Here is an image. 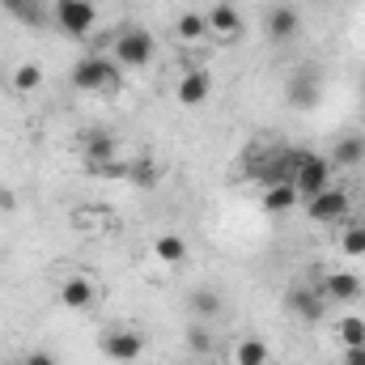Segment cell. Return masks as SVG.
<instances>
[{
	"label": "cell",
	"mask_w": 365,
	"mask_h": 365,
	"mask_svg": "<svg viewBox=\"0 0 365 365\" xmlns=\"http://www.w3.org/2000/svg\"><path fill=\"white\" fill-rule=\"evenodd\" d=\"M123 81V68L110 60V56H86L73 64V86L86 93H102V90H115Z\"/></svg>",
	"instance_id": "cell-1"
},
{
	"label": "cell",
	"mask_w": 365,
	"mask_h": 365,
	"mask_svg": "<svg viewBox=\"0 0 365 365\" xmlns=\"http://www.w3.org/2000/svg\"><path fill=\"white\" fill-rule=\"evenodd\" d=\"M110 47H115V64H119V68H149V60H153V51H158L153 34H149V30H140V26L119 30Z\"/></svg>",
	"instance_id": "cell-2"
},
{
	"label": "cell",
	"mask_w": 365,
	"mask_h": 365,
	"mask_svg": "<svg viewBox=\"0 0 365 365\" xmlns=\"http://www.w3.org/2000/svg\"><path fill=\"white\" fill-rule=\"evenodd\" d=\"M293 187L302 200H314L319 191L331 187V158H319V153H297L293 162Z\"/></svg>",
	"instance_id": "cell-3"
},
{
	"label": "cell",
	"mask_w": 365,
	"mask_h": 365,
	"mask_svg": "<svg viewBox=\"0 0 365 365\" xmlns=\"http://www.w3.org/2000/svg\"><path fill=\"white\" fill-rule=\"evenodd\" d=\"M51 17L68 38H86L93 30V21H98V9H93V0H56Z\"/></svg>",
	"instance_id": "cell-4"
},
{
	"label": "cell",
	"mask_w": 365,
	"mask_h": 365,
	"mask_svg": "<svg viewBox=\"0 0 365 365\" xmlns=\"http://www.w3.org/2000/svg\"><path fill=\"white\" fill-rule=\"evenodd\" d=\"M349 208H353V200H349V191L344 187H327V191H319L314 200H306V212H310V221H319V225H331V221H353L349 217Z\"/></svg>",
	"instance_id": "cell-5"
},
{
	"label": "cell",
	"mask_w": 365,
	"mask_h": 365,
	"mask_svg": "<svg viewBox=\"0 0 365 365\" xmlns=\"http://www.w3.org/2000/svg\"><path fill=\"white\" fill-rule=\"evenodd\" d=\"M284 306H289L302 323H319V319L327 314V297H323L314 284H293V289L284 293Z\"/></svg>",
	"instance_id": "cell-6"
},
{
	"label": "cell",
	"mask_w": 365,
	"mask_h": 365,
	"mask_svg": "<svg viewBox=\"0 0 365 365\" xmlns=\"http://www.w3.org/2000/svg\"><path fill=\"white\" fill-rule=\"evenodd\" d=\"M115 153H119L115 132H106V128H90V132H81V158L90 162L93 170L110 166V162H115Z\"/></svg>",
	"instance_id": "cell-7"
},
{
	"label": "cell",
	"mask_w": 365,
	"mask_h": 365,
	"mask_svg": "<svg viewBox=\"0 0 365 365\" xmlns=\"http://www.w3.org/2000/svg\"><path fill=\"white\" fill-rule=\"evenodd\" d=\"M204 21H208V34H212L217 43H234V38L242 34V13H238V4L217 0V4L204 13Z\"/></svg>",
	"instance_id": "cell-8"
},
{
	"label": "cell",
	"mask_w": 365,
	"mask_h": 365,
	"mask_svg": "<svg viewBox=\"0 0 365 365\" xmlns=\"http://www.w3.org/2000/svg\"><path fill=\"white\" fill-rule=\"evenodd\" d=\"M102 353L110 357V361H136L140 353H145V336L140 331H132V327H115L106 340H102Z\"/></svg>",
	"instance_id": "cell-9"
},
{
	"label": "cell",
	"mask_w": 365,
	"mask_h": 365,
	"mask_svg": "<svg viewBox=\"0 0 365 365\" xmlns=\"http://www.w3.org/2000/svg\"><path fill=\"white\" fill-rule=\"evenodd\" d=\"M302 34V13L293 4H276L268 9V38L272 43H293Z\"/></svg>",
	"instance_id": "cell-10"
},
{
	"label": "cell",
	"mask_w": 365,
	"mask_h": 365,
	"mask_svg": "<svg viewBox=\"0 0 365 365\" xmlns=\"http://www.w3.org/2000/svg\"><path fill=\"white\" fill-rule=\"evenodd\" d=\"M327 302H357L365 289H361V276L353 272H327L323 276V284H314Z\"/></svg>",
	"instance_id": "cell-11"
},
{
	"label": "cell",
	"mask_w": 365,
	"mask_h": 365,
	"mask_svg": "<svg viewBox=\"0 0 365 365\" xmlns=\"http://www.w3.org/2000/svg\"><path fill=\"white\" fill-rule=\"evenodd\" d=\"M179 102L182 106H204L208 102V93H212V77L204 73V68H187L179 77Z\"/></svg>",
	"instance_id": "cell-12"
},
{
	"label": "cell",
	"mask_w": 365,
	"mask_h": 365,
	"mask_svg": "<svg viewBox=\"0 0 365 365\" xmlns=\"http://www.w3.org/2000/svg\"><path fill=\"white\" fill-rule=\"evenodd\" d=\"M60 302H64L68 310H90L93 302H98V289H93L90 276H68V280L60 284Z\"/></svg>",
	"instance_id": "cell-13"
},
{
	"label": "cell",
	"mask_w": 365,
	"mask_h": 365,
	"mask_svg": "<svg viewBox=\"0 0 365 365\" xmlns=\"http://www.w3.org/2000/svg\"><path fill=\"white\" fill-rule=\"evenodd\" d=\"M284 102H289V106H297V110H310V106H319V81H314L310 73H297V77L289 81Z\"/></svg>",
	"instance_id": "cell-14"
},
{
	"label": "cell",
	"mask_w": 365,
	"mask_h": 365,
	"mask_svg": "<svg viewBox=\"0 0 365 365\" xmlns=\"http://www.w3.org/2000/svg\"><path fill=\"white\" fill-rule=\"evenodd\" d=\"M230 361H234V365H268V361H272V349H268V340L247 336V340H238V344H234Z\"/></svg>",
	"instance_id": "cell-15"
},
{
	"label": "cell",
	"mask_w": 365,
	"mask_h": 365,
	"mask_svg": "<svg viewBox=\"0 0 365 365\" xmlns=\"http://www.w3.org/2000/svg\"><path fill=\"white\" fill-rule=\"evenodd\" d=\"M297 187L293 182H276V187H264V212H289L297 204Z\"/></svg>",
	"instance_id": "cell-16"
},
{
	"label": "cell",
	"mask_w": 365,
	"mask_h": 365,
	"mask_svg": "<svg viewBox=\"0 0 365 365\" xmlns=\"http://www.w3.org/2000/svg\"><path fill=\"white\" fill-rule=\"evenodd\" d=\"M365 162V140L361 136H344V140H336V149H331V166H357Z\"/></svg>",
	"instance_id": "cell-17"
},
{
	"label": "cell",
	"mask_w": 365,
	"mask_h": 365,
	"mask_svg": "<svg viewBox=\"0 0 365 365\" xmlns=\"http://www.w3.org/2000/svg\"><path fill=\"white\" fill-rule=\"evenodd\" d=\"M9 81H13V90H17V93H34V90H43V81H47V73H43L38 64H17Z\"/></svg>",
	"instance_id": "cell-18"
},
{
	"label": "cell",
	"mask_w": 365,
	"mask_h": 365,
	"mask_svg": "<svg viewBox=\"0 0 365 365\" xmlns=\"http://www.w3.org/2000/svg\"><path fill=\"white\" fill-rule=\"evenodd\" d=\"M153 255H158L162 264H182V259H187V242H182L179 234H162V238L153 242Z\"/></svg>",
	"instance_id": "cell-19"
},
{
	"label": "cell",
	"mask_w": 365,
	"mask_h": 365,
	"mask_svg": "<svg viewBox=\"0 0 365 365\" xmlns=\"http://www.w3.org/2000/svg\"><path fill=\"white\" fill-rule=\"evenodd\" d=\"M336 336H340V344H344V349H361V344H365V319L344 314V319L336 323Z\"/></svg>",
	"instance_id": "cell-20"
},
{
	"label": "cell",
	"mask_w": 365,
	"mask_h": 365,
	"mask_svg": "<svg viewBox=\"0 0 365 365\" xmlns=\"http://www.w3.org/2000/svg\"><path fill=\"white\" fill-rule=\"evenodd\" d=\"M175 34H179L182 43H200V38L208 34V21H204V13H182L179 21H175Z\"/></svg>",
	"instance_id": "cell-21"
},
{
	"label": "cell",
	"mask_w": 365,
	"mask_h": 365,
	"mask_svg": "<svg viewBox=\"0 0 365 365\" xmlns=\"http://www.w3.org/2000/svg\"><path fill=\"white\" fill-rule=\"evenodd\" d=\"M191 310H195V319H217L221 314V293L217 289H195L191 293Z\"/></svg>",
	"instance_id": "cell-22"
},
{
	"label": "cell",
	"mask_w": 365,
	"mask_h": 365,
	"mask_svg": "<svg viewBox=\"0 0 365 365\" xmlns=\"http://www.w3.org/2000/svg\"><path fill=\"white\" fill-rule=\"evenodd\" d=\"M340 251L353 255V259H361L365 255V221H349V225H344V234H340Z\"/></svg>",
	"instance_id": "cell-23"
},
{
	"label": "cell",
	"mask_w": 365,
	"mask_h": 365,
	"mask_svg": "<svg viewBox=\"0 0 365 365\" xmlns=\"http://www.w3.org/2000/svg\"><path fill=\"white\" fill-rule=\"evenodd\" d=\"M0 9H4V13H13V17H17V21H26V26H38V21H43L38 0H0Z\"/></svg>",
	"instance_id": "cell-24"
},
{
	"label": "cell",
	"mask_w": 365,
	"mask_h": 365,
	"mask_svg": "<svg viewBox=\"0 0 365 365\" xmlns=\"http://www.w3.org/2000/svg\"><path fill=\"white\" fill-rule=\"evenodd\" d=\"M158 179H162V170L149 158H140V162L128 166V182H136V187H158Z\"/></svg>",
	"instance_id": "cell-25"
},
{
	"label": "cell",
	"mask_w": 365,
	"mask_h": 365,
	"mask_svg": "<svg viewBox=\"0 0 365 365\" xmlns=\"http://www.w3.org/2000/svg\"><path fill=\"white\" fill-rule=\"evenodd\" d=\"M187 344H191L195 353H208V349H212V336H208L200 323H191V327H187Z\"/></svg>",
	"instance_id": "cell-26"
},
{
	"label": "cell",
	"mask_w": 365,
	"mask_h": 365,
	"mask_svg": "<svg viewBox=\"0 0 365 365\" xmlns=\"http://www.w3.org/2000/svg\"><path fill=\"white\" fill-rule=\"evenodd\" d=\"M21 361H26V365H60L56 357H51V353H43V349H38V353H26Z\"/></svg>",
	"instance_id": "cell-27"
},
{
	"label": "cell",
	"mask_w": 365,
	"mask_h": 365,
	"mask_svg": "<svg viewBox=\"0 0 365 365\" xmlns=\"http://www.w3.org/2000/svg\"><path fill=\"white\" fill-rule=\"evenodd\" d=\"M344 365H365V344L361 349H344Z\"/></svg>",
	"instance_id": "cell-28"
},
{
	"label": "cell",
	"mask_w": 365,
	"mask_h": 365,
	"mask_svg": "<svg viewBox=\"0 0 365 365\" xmlns=\"http://www.w3.org/2000/svg\"><path fill=\"white\" fill-rule=\"evenodd\" d=\"M0 208H17V195L13 191H0Z\"/></svg>",
	"instance_id": "cell-29"
},
{
	"label": "cell",
	"mask_w": 365,
	"mask_h": 365,
	"mask_svg": "<svg viewBox=\"0 0 365 365\" xmlns=\"http://www.w3.org/2000/svg\"><path fill=\"white\" fill-rule=\"evenodd\" d=\"M4 365H26V361H4Z\"/></svg>",
	"instance_id": "cell-30"
},
{
	"label": "cell",
	"mask_w": 365,
	"mask_h": 365,
	"mask_svg": "<svg viewBox=\"0 0 365 365\" xmlns=\"http://www.w3.org/2000/svg\"><path fill=\"white\" fill-rule=\"evenodd\" d=\"M225 4H234V0H225Z\"/></svg>",
	"instance_id": "cell-31"
}]
</instances>
